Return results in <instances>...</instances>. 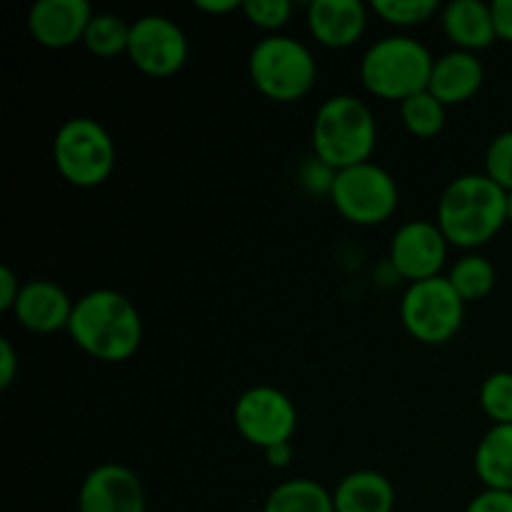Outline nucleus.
<instances>
[{"mask_svg": "<svg viewBox=\"0 0 512 512\" xmlns=\"http://www.w3.org/2000/svg\"><path fill=\"white\" fill-rule=\"evenodd\" d=\"M68 333L80 350L105 363L133 358L143 340L138 308L123 293L110 288L93 290L75 303Z\"/></svg>", "mask_w": 512, "mask_h": 512, "instance_id": "obj_1", "label": "nucleus"}, {"mask_svg": "<svg viewBox=\"0 0 512 512\" xmlns=\"http://www.w3.org/2000/svg\"><path fill=\"white\" fill-rule=\"evenodd\" d=\"M508 223V193L480 173L450 180L438 203V228L458 248H480Z\"/></svg>", "mask_w": 512, "mask_h": 512, "instance_id": "obj_2", "label": "nucleus"}, {"mask_svg": "<svg viewBox=\"0 0 512 512\" xmlns=\"http://www.w3.org/2000/svg\"><path fill=\"white\" fill-rule=\"evenodd\" d=\"M378 143V125L368 105L355 95H333L313 120V150L330 170L368 163Z\"/></svg>", "mask_w": 512, "mask_h": 512, "instance_id": "obj_3", "label": "nucleus"}, {"mask_svg": "<svg viewBox=\"0 0 512 512\" xmlns=\"http://www.w3.org/2000/svg\"><path fill=\"white\" fill-rule=\"evenodd\" d=\"M435 58L420 40L390 35L365 50L360 60V80L368 93L385 100H408L428 90Z\"/></svg>", "mask_w": 512, "mask_h": 512, "instance_id": "obj_4", "label": "nucleus"}, {"mask_svg": "<svg viewBox=\"0 0 512 512\" xmlns=\"http://www.w3.org/2000/svg\"><path fill=\"white\" fill-rule=\"evenodd\" d=\"M248 73L265 98L293 103L310 93L318 78V63L300 40L290 35H268L250 50Z\"/></svg>", "mask_w": 512, "mask_h": 512, "instance_id": "obj_5", "label": "nucleus"}, {"mask_svg": "<svg viewBox=\"0 0 512 512\" xmlns=\"http://www.w3.org/2000/svg\"><path fill=\"white\" fill-rule=\"evenodd\" d=\"M53 160L58 173L75 188L105 183L115 168V143L108 130L93 118H70L53 138Z\"/></svg>", "mask_w": 512, "mask_h": 512, "instance_id": "obj_6", "label": "nucleus"}, {"mask_svg": "<svg viewBox=\"0 0 512 512\" xmlns=\"http://www.w3.org/2000/svg\"><path fill=\"white\" fill-rule=\"evenodd\" d=\"M463 318L465 300L443 275L410 283L400 300V320L405 330L425 345L448 343L460 330Z\"/></svg>", "mask_w": 512, "mask_h": 512, "instance_id": "obj_7", "label": "nucleus"}, {"mask_svg": "<svg viewBox=\"0 0 512 512\" xmlns=\"http://www.w3.org/2000/svg\"><path fill=\"white\" fill-rule=\"evenodd\" d=\"M398 183L385 168L360 163L338 170L330 188L335 210L353 225L385 223L398 208Z\"/></svg>", "mask_w": 512, "mask_h": 512, "instance_id": "obj_8", "label": "nucleus"}, {"mask_svg": "<svg viewBox=\"0 0 512 512\" xmlns=\"http://www.w3.org/2000/svg\"><path fill=\"white\" fill-rule=\"evenodd\" d=\"M233 420L238 433L250 445L268 450L273 445L290 443L298 428V410L283 390L255 385L235 400Z\"/></svg>", "mask_w": 512, "mask_h": 512, "instance_id": "obj_9", "label": "nucleus"}, {"mask_svg": "<svg viewBox=\"0 0 512 512\" xmlns=\"http://www.w3.org/2000/svg\"><path fill=\"white\" fill-rule=\"evenodd\" d=\"M128 55L138 70L155 78L178 73L188 60V38L175 20L143 15L130 23Z\"/></svg>", "mask_w": 512, "mask_h": 512, "instance_id": "obj_10", "label": "nucleus"}, {"mask_svg": "<svg viewBox=\"0 0 512 512\" xmlns=\"http://www.w3.org/2000/svg\"><path fill=\"white\" fill-rule=\"evenodd\" d=\"M448 245L438 223L408 220L395 230L390 243V265L400 278H408L410 283L438 278L448 258Z\"/></svg>", "mask_w": 512, "mask_h": 512, "instance_id": "obj_11", "label": "nucleus"}, {"mask_svg": "<svg viewBox=\"0 0 512 512\" xmlns=\"http://www.w3.org/2000/svg\"><path fill=\"white\" fill-rule=\"evenodd\" d=\"M80 512H145L138 475L118 463H103L85 475L78 493Z\"/></svg>", "mask_w": 512, "mask_h": 512, "instance_id": "obj_12", "label": "nucleus"}, {"mask_svg": "<svg viewBox=\"0 0 512 512\" xmlns=\"http://www.w3.org/2000/svg\"><path fill=\"white\" fill-rule=\"evenodd\" d=\"M93 15L88 0H38L28 13V28L35 43L63 50L85 38Z\"/></svg>", "mask_w": 512, "mask_h": 512, "instance_id": "obj_13", "label": "nucleus"}, {"mask_svg": "<svg viewBox=\"0 0 512 512\" xmlns=\"http://www.w3.org/2000/svg\"><path fill=\"white\" fill-rule=\"evenodd\" d=\"M73 308L75 303L58 283L40 278L23 283L13 315L23 328L33 333H55L68 328Z\"/></svg>", "mask_w": 512, "mask_h": 512, "instance_id": "obj_14", "label": "nucleus"}, {"mask_svg": "<svg viewBox=\"0 0 512 512\" xmlns=\"http://www.w3.org/2000/svg\"><path fill=\"white\" fill-rule=\"evenodd\" d=\"M313 38L325 48H350L368 25V8L360 0H313L308 5Z\"/></svg>", "mask_w": 512, "mask_h": 512, "instance_id": "obj_15", "label": "nucleus"}, {"mask_svg": "<svg viewBox=\"0 0 512 512\" xmlns=\"http://www.w3.org/2000/svg\"><path fill=\"white\" fill-rule=\"evenodd\" d=\"M485 68L480 58L468 50H450L443 58L435 60L430 73L428 90L448 108V105L465 103L483 88Z\"/></svg>", "mask_w": 512, "mask_h": 512, "instance_id": "obj_16", "label": "nucleus"}, {"mask_svg": "<svg viewBox=\"0 0 512 512\" xmlns=\"http://www.w3.org/2000/svg\"><path fill=\"white\" fill-rule=\"evenodd\" d=\"M443 30L458 50H485L498 40L493 8L480 0H453L443 8Z\"/></svg>", "mask_w": 512, "mask_h": 512, "instance_id": "obj_17", "label": "nucleus"}, {"mask_svg": "<svg viewBox=\"0 0 512 512\" xmlns=\"http://www.w3.org/2000/svg\"><path fill=\"white\" fill-rule=\"evenodd\" d=\"M335 512H393L395 488L378 470H355L333 490Z\"/></svg>", "mask_w": 512, "mask_h": 512, "instance_id": "obj_18", "label": "nucleus"}, {"mask_svg": "<svg viewBox=\"0 0 512 512\" xmlns=\"http://www.w3.org/2000/svg\"><path fill=\"white\" fill-rule=\"evenodd\" d=\"M475 473L490 490L512 493V425H493L475 450Z\"/></svg>", "mask_w": 512, "mask_h": 512, "instance_id": "obj_19", "label": "nucleus"}, {"mask_svg": "<svg viewBox=\"0 0 512 512\" xmlns=\"http://www.w3.org/2000/svg\"><path fill=\"white\" fill-rule=\"evenodd\" d=\"M263 512H335L333 493L310 478L285 480L265 498Z\"/></svg>", "mask_w": 512, "mask_h": 512, "instance_id": "obj_20", "label": "nucleus"}, {"mask_svg": "<svg viewBox=\"0 0 512 512\" xmlns=\"http://www.w3.org/2000/svg\"><path fill=\"white\" fill-rule=\"evenodd\" d=\"M448 280L465 303H475L495 288V268L485 255L470 253L453 265Z\"/></svg>", "mask_w": 512, "mask_h": 512, "instance_id": "obj_21", "label": "nucleus"}, {"mask_svg": "<svg viewBox=\"0 0 512 512\" xmlns=\"http://www.w3.org/2000/svg\"><path fill=\"white\" fill-rule=\"evenodd\" d=\"M85 48L98 58H113V55L128 53L130 23H125L115 13H95L83 38Z\"/></svg>", "mask_w": 512, "mask_h": 512, "instance_id": "obj_22", "label": "nucleus"}, {"mask_svg": "<svg viewBox=\"0 0 512 512\" xmlns=\"http://www.w3.org/2000/svg\"><path fill=\"white\" fill-rule=\"evenodd\" d=\"M400 118L413 135L433 138L445 125V105L430 90H423L400 103Z\"/></svg>", "mask_w": 512, "mask_h": 512, "instance_id": "obj_23", "label": "nucleus"}, {"mask_svg": "<svg viewBox=\"0 0 512 512\" xmlns=\"http://www.w3.org/2000/svg\"><path fill=\"white\" fill-rule=\"evenodd\" d=\"M480 408L495 425H512V373L500 370L483 380Z\"/></svg>", "mask_w": 512, "mask_h": 512, "instance_id": "obj_24", "label": "nucleus"}, {"mask_svg": "<svg viewBox=\"0 0 512 512\" xmlns=\"http://www.w3.org/2000/svg\"><path fill=\"white\" fill-rule=\"evenodd\" d=\"M370 8L388 20L390 25H400V28H410V25H420L438 13L440 5L435 0H373Z\"/></svg>", "mask_w": 512, "mask_h": 512, "instance_id": "obj_25", "label": "nucleus"}, {"mask_svg": "<svg viewBox=\"0 0 512 512\" xmlns=\"http://www.w3.org/2000/svg\"><path fill=\"white\" fill-rule=\"evenodd\" d=\"M485 175L498 183L505 193H512V130L495 135L485 153Z\"/></svg>", "mask_w": 512, "mask_h": 512, "instance_id": "obj_26", "label": "nucleus"}, {"mask_svg": "<svg viewBox=\"0 0 512 512\" xmlns=\"http://www.w3.org/2000/svg\"><path fill=\"white\" fill-rule=\"evenodd\" d=\"M243 13L255 28L280 30L293 15V3L290 0H245Z\"/></svg>", "mask_w": 512, "mask_h": 512, "instance_id": "obj_27", "label": "nucleus"}, {"mask_svg": "<svg viewBox=\"0 0 512 512\" xmlns=\"http://www.w3.org/2000/svg\"><path fill=\"white\" fill-rule=\"evenodd\" d=\"M465 512H512V493L485 488L470 500Z\"/></svg>", "mask_w": 512, "mask_h": 512, "instance_id": "obj_28", "label": "nucleus"}, {"mask_svg": "<svg viewBox=\"0 0 512 512\" xmlns=\"http://www.w3.org/2000/svg\"><path fill=\"white\" fill-rule=\"evenodd\" d=\"M20 288H23V285L18 283L13 270H10L8 265H0V310H3V313H8V310L13 313Z\"/></svg>", "mask_w": 512, "mask_h": 512, "instance_id": "obj_29", "label": "nucleus"}, {"mask_svg": "<svg viewBox=\"0 0 512 512\" xmlns=\"http://www.w3.org/2000/svg\"><path fill=\"white\" fill-rule=\"evenodd\" d=\"M18 373V355L8 338H0V388H10Z\"/></svg>", "mask_w": 512, "mask_h": 512, "instance_id": "obj_30", "label": "nucleus"}, {"mask_svg": "<svg viewBox=\"0 0 512 512\" xmlns=\"http://www.w3.org/2000/svg\"><path fill=\"white\" fill-rule=\"evenodd\" d=\"M490 8H493V23L498 38L512 43V0H495V3H490Z\"/></svg>", "mask_w": 512, "mask_h": 512, "instance_id": "obj_31", "label": "nucleus"}, {"mask_svg": "<svg viewBox=\"0 0 512 512\" xmlns=\"http://www.w3.org/2000/svg\"><path fill=\"white\" fill-rule=\"evenodd\" d=\"M195 8L203 13H233V10H243L240 0H195Z\"/></svg>", "mask_w": 512, "mask_h": 512, "instance_id": "obj_32", "label": "nucleus"}, {"mask_svg": "<svg viewBox=\"0 0 512 512\" xmlns=\"http://www.w3.org/2000/svg\"><path fill=\"white\" fill-rule=\"evenodd\" d=\"M265 458H268V463L273 465V468H285V465L293 460V448H290V443L273 445V448L265 450Z\"/></svg>", "mask_w": 512, "mask_h": 512, "instance_id": "obj_33", "label": "nucleus"}, {"mask_svg": "<svg viewBox=\"0 0 512 512\" xmlns=\"http://www.w3.org/2000/svg\"><path fill=\"white\" fill-rule=\"evenodd\" d=\"M508 223H512V193H508Z\"/></svg>", "mask_w": 512, "mask_h": 512, "instance_id": "obj_34", "label": "nucleus"}]
</instances>
